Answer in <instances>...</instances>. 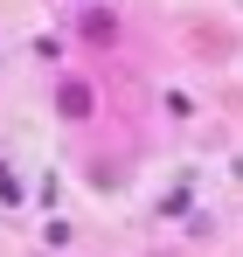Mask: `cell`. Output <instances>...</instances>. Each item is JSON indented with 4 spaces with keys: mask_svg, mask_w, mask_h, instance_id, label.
<instances>
[{
    "mask_svg": "<svg viewBox=\"0 0 243 257\" xmlns=\"http://www.w3.org/2000/svg\"><path fill=\"white\" fill-rule=\"evenodd\" d=\"M56 111L63 118H90V84H63L56 90Z\"/></svg>",
    "mask_w": 243,
    "mask_h": 257,
    "instance_id": "cell-1",
    "label": "cell"
},
{
    "mask_svg": "<svg viewBox=\"0 0 243 257\" xmlns=\"http://www.w3.org/2000/svg\"><path fill=\"white\" fill-rule=\"evenodd\" d=\"M111 35H118L111 14H83V42H111Z\"/></svg>",
    "mask_w": 243,
    "mask_h": 257,
    "instance_id": "cell-2",
    "label": "cell"
}]
</instances>
